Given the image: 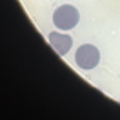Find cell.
Wrapping results in <instances>:
<instances>
[{
  "mask_svg": "<svg viewBox=\"0 0 120 120\" xmlns=\"http://www.w3.org/2000/svg\"><path fill=\"white\" fill-rule=\"evenodd\" d=\"M49 44L58 55H68L71 45H73V38L69 35H64V33H58V31H51L49 33Z\"/></svg>",
  "mask_w": 120,
  "mask_h": 120,
  "instance_id": "3",
  "label": "cell"
},
{
  "mask_svg": "<svg viewBox=\"0 0 120 120\" xmlns=\"http://www.w3.org/2000/svg\"><path fill=\"white\" fill-rule=\"evenodd\" d=\"M78 18H80L78 9H76L75 6H69V4L60 6V8L53 13V22H55V26H56L58 29H64V31L76 27Z\"/></svg>",
  "mask_w": 120,
  "mask_h": 120,
  "instance_id": "1",
  "label": "cell"
},
{
  "mask_svg": "<svg viewBox=\"0 0 120 120\" xmlns=\"http://www.w3.org/2000/svg\"><path fill=\"white\" fill-rule=\"evenodd\" d=\"M75 62L80 69H86V71L95 69L98 66V62H100V51L93 44H84L76 49Z\"/></svg>",
  "mask_w": 120,
  "mask_h": 120,
  "instance_id": "2",
  "label": "cell"
}]
</instances>
